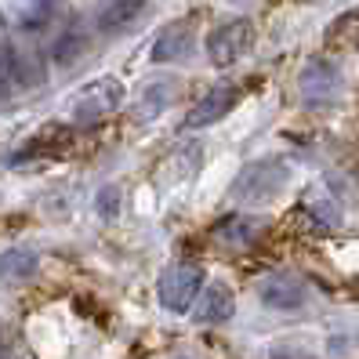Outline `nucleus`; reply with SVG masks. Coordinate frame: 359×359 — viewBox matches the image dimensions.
I'll use <instances>...</instances> for the list:
<instances>
[{
	"label": "nucleus",
	"instance_id": "15",
	"mask_svg": "<svg viewBox=\"0 0 359 359\" xmlns=\"http://www.w3.org/2000/svg\"><path fill=\"white\" fill-rule=\"evenodd\" d=\"M120 207H123L120 185H102L98 196H95V210H98V215H102L105 222H113V218H120Z\"/></svg>",
	"mask_w": 359,
	"mask_h": 359
},
{
	"label": "nucleus",
	"instance_id": "19",
	"mask_svg": "<svg viewBox=\"0 0 359 359\" xmlns=\"http://www.w3.org/2000/svg\"><path fill=\"white\" fill-rule=\"evenodd\" d=\"M0 359H8V355H0Z\"/></svg>",
	"mask_w": 359,
	"mask_h": 359
},
{
	"label": "nucleus",
	"instance_id": "1",
	"mask_svg": "<svg viewBox=\"0 0 359 359\" xmlns=\"http://www.w3.org/2000/svg\"><path fill=\"white\" fill-rule=\"evenodd\" d=\"M290 171L283 160H258V163H247L243 171L232 182V200L236 203H262L283 193Z\"/></svg>",
	"mask_w": 359,
	"mask_h": 359
},
{
	"label": "nucleus",
	"instance_id": "9",
	"mask_svg": "<svg viewBox=\"0 0 359 359\" xmlns=\"http://www.w3.org/2000/svg\"><path fill=\"white\" fill-rule=\"evenodd\" d=\"M149 8L145 0H105L102 11H98V29L102 33H116V29H128L131 22H138V15Z\"/></svg>",
	"mask_w": 359,
	"mask_h": 359
},
{
	"label": "nucleus",
	"instance_id": "6",
	"mask_svg": "<svg viewBox=\"0 0 359 359\" xmlns=\"http://www.w3.org/2000/svg\"><path fill=\"white\" fill-rule=\"evenodd\" d=\"M236 102H240V91L236 88H215L207 98L196 102V109L185 116V128H210V123H218L229 109H236Z\"/></svg>",
	"mask_w": 359,
	"mask_h": 359
},
{
	"label": "nucleus",
	"instance_id": "16",
	"mask_svg": "<svg viewBox=\"0 0 359 359\" xmlns=\"http://www.w3.org/2000/svg\"><path fill=\"white\" fill-rule=\"evenodd\" d=\"M309 210H312V218H316V225H320V229H337V225H341V203L330 200V196L316 200Z\"/></svg>",
	"mask_w": 359,
	"mask_h": 359
},
{
	"label": "nucleus",
	"instance_id": "2",
	"mask_svg": "<svg viewBox=\"0 0 359 359\" xmlns=\"http://www.w3.org/2000/svg\"><path fill=\"white\" fill-rule=\"evenodd\" d=\"M120 102H123L120 80L98 76V80L88 83V88L76 91V98H73V120L76 123H95L102 116H109L113 109H120Z\"/></svg>",
	"mask_w": 359,
	"mask_h": 359
},
{
	"label": "nucleus",
	"instance_id": "8",
	"mask_svg": "<svg viewBox=\"0 0 359 359\" xmlns=\"http://www.w3.org/2000/svg\"><path fill=\"white\" fill-rule=\"evenodd\" d=\"M189 48H193V22H171L167 29H160V36L153 40V51H149V58L153 62H175V58H182Z\"/></svg>",
	"mask_w": 359,
	"mask_h": 359
},
{
	"label": "nucleus",
	"instance_id": "14",
	"mask_svg": "<svg viewBox=\"0 0 359 359\" xmlns=\"http://www.w3.org/2000/svg\"><path fill=\"white\" fill-rule=\"evenodd\" d=\"M175 98H178V83H175V80H160V83H153V88L145 91L142 113H145V116H156V113H163Z\"/></svg>",
	"mask_w": 359,
	"mask_h": 359
},
{
	"label": "nucleus",
	"instance_id": "4",
	"mask_svg": "<svg viewBox=\"0 0 359 359\" xmlns=\"http://www.w3.org/2000/svg\"><path fill=\"white\" fill-rule=\"evenodd\" d=\"M250 40H255V29H250L247 18H232V22L218 26L207 40V58L215 62L218 69L232 66L236 58H243L250 51Z\"/></svg>",
	"mask_w": 359,
	"mask_h": 359
},
{
	"label": "nucleus",
	"instance_id": "10",
	"mask_svg": "<svg viewBox=\"0 0 359 359\" xmlns=\"http://www.w3.org/2000/svg\"><path fill=\"white\" fill-rule=\"evenodd\" d=\"M236 302H232V290L225 283H207V294L200 298V309H196V320L200 323H225Z\"/></svg>",
	"mask_w": 359,
	"mask_h": 359
},
{
	"label": "nucleus",
	"instance_id": "17",
	"mask_svg": "<svg viewBox=\"0 0 359 359\" xmlns=\"http://www.w3.org/2000/svg\"><path fill=\"white\" fill-rule=\"evenodd\" d=\"M83 44H88L83 36H66V40H58V44H55V58H58V62H73V58L80 55Z\"/></svg>",
	"mask_w": 359,
	"mask_h": 359
},
{
	"label": "nucleus",
	"instance_id": "7",
	"mask_svg": "<svg viewBox=\"0 0 359 359\" xmlns=\"http://www.w3.org/2000/svg\"><path fill=\"white\" fill-rule=\"evenodd\" d=\"M258 294L269 309H280V312H294V309L305 305V287L294 276H269L258 287Z\"/></svg>",
	"mask_w": 359,
	"mask_h": 359
},
{
	"label": "nucleus",
	"instance_id": "12",
	"mask_svg": "<svg viewBox=\"0 0 359 359\" xmlns=\"http://www.w3.org/2000/svg\"><path fill=\"white\" fill-rule=\"evenodd\" d=\"M36 272V255L33 250H4V255H0V280H29Z\"/></svg>",
	"mask_w": 359,
	"mask_h": 359
},
{
	"label": "nucleus",
	"instance_id": "3",
	"mask_svg": "<svg viewBox=\"0 0 359 359\" xmlns=\"http://www.w3.org/2000/svg\"><path fill=\"white\" fill-rule=\"evenodd\" d=\"M200 287H203V272L196 265L178 262L171 269H163V276H160V305L167 312H185L196 302Z\"/></svg>",
	"mask_w": 359,
	"mask_h": 359
},
{
	"label": "nucleus",
	"instance_id": "18",
	"mask_svg": "<svg viewBox=\"0 0 359 359\" xmlns=\"http://www.w3.org/2000/svg\"><path fill=\"white\" fill-rule=\"evenodd\" d=\"M269 359H316V355H309V352H294V348H276Z\"/></svg>",
	"mask_w": 359,
	"mask_h": 359
},
{
	"label": "nucleus",
	"instance_id": "11",
	"mask_svg": "<svg viewBox=\"0 0 359 359\" xmlns=\"http://www.w3.org/2000/svg\"><path fill=\"white\" fill-rule=\"evenodd\" d=\"M327 48L334 51H359V11H345L334 18L327 33Z\"/></svg>",
	"mask_w": 359,
	"mask_h": 359
},
{
	"label": "nucleus",
	"instance_id": "13",
	"mask_svg": "<svg viewBox=\"0 0 359 359\" xmlns=\"http://www.w3.org/2000/svg\"><path fill=\"white\" fill-rule=\"evenodd\" d=\"M15 83H26V66L11 48H0V98H8Z\"/></svg>",
	"mask_w": 359,
	"mask_h": 359
},
{
	"label": "nucleus",
	"instance_id": "5",
	"mask_svg": "<svg viewBox=\"0 0 359 359\" xmlns=\"http://www.w3.org/2000/svg\"><path fill=\"white\" fill-rule=\"evenodd\" d=\"M337 95H341V73H337L334 62L330 58L309 62L305 73H302V98H305V105L323 109V105H330Z\"/></svg>",
	"mask_w": 359,
	"mask_h": 359
}]
</instances>
